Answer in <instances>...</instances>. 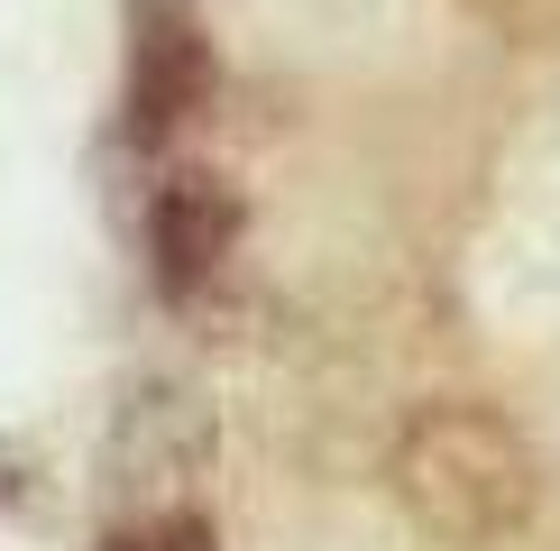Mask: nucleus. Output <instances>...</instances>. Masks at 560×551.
Instances as JSON below:
<instances>
[{
    "instance_id": "2",
    "label": "nucleus",
    "mask_w": 560,
    "mask_h": 551,
    "mask_svg": "<svg viewBox=\"0 0 560 551\" xmlns=\"http://www.w3.org/2000/svg\"><path fill=\"white\" fill-rule=\"evenodd\" d=\"M212 450H221V423L202 405V386L138 377L120 396V413H110V432H102V515L110 524L184 515L194 488L212 478Z\"/></svg>"
},
{
    "instance_id": "1",
    "label": "nucleus",
    "mask_w": 560,
    "mask_h": 551,
    "mask_svg": "<svg viewBox=\"0 0 560 551\" xmlns=\"http://www.w3.org/2000/svg\"><path fill=\"white\" fill-rule=\"evenodd\" d=\"M386 488L405 505V524L432 534L441 551H497L542 515V459L497 405L441 396L405 413L386 450Z\"/></svg>"
},
{
    "instance_id": "5",
    "label": "nucleus",
    "mask_w": 560,
    "mask_h": 551,
    "mask_svg": "<svg viewBox=\"0 0 560 551\" xmlns=\"http://www.w3.org/2000/svg\"><path fill=\"white\" fill-rule=\"evenodd\" d=\"M102 551H221V534L184 505V515H156V524H110Z\"/></svg>"
},
{
    "instance_id": "4",
    "label": "nucleus",
    "mask_w": 560,
    "mask_h": 551,
    "mask_svg": "<svg viewBox=\"0 0 560 551\" xmlns=\"http://www.w3.org/2000/svg\"><path fill=\"white\" fill-rule=\"evenodd\" d=\"M240 194H230L221 175H202V166H184L156 184V202H148V276H156V294H202L212 276L230 267V248H240Z\"/></svg>"
},
{
    "instance_id": "3",
    "label": "nucleus",
    "mask_w": 560,
    "mask_h": 551,
    "mask_svg": "<svg viewBox=\"0 0 560 551\" xmlns=\"http://www.w3.org/2000/svg\"><path fill=\"white\" fill-rule=\"evenodd\" d=\"M212 83H221V65H212L202 19L175 10V0H148L129 19V138L138 148H166L175 129L202 120Z\"/></svg>"
}]
</instances>
